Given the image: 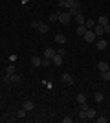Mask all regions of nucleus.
Returning <instances> with one entry per match:
<instances>
[{
    "instance_id": "20",
    "label": "nucleus",
    "mask_w": 110,
    "mask_h": 123,
    "mask_svg": "<svg viewBox=\"0 0 110 123\" xmlns=\"http://www.w3.org/2000/svg\"><path fill=\"white\" fill-rule=\"evenodd\" d=\"M101 79H103V81H110V70L101 72Z\"/></svg>"
},
{
    "instance_id": "25",
    "label": "nucleus",
    "mask_w": 110,
    "mask_h": 123,
    "mask_svg": "<svg viewBox=\"0 0 110 123\" xmlns=\"http://www.w3.org/2000/svg\"><path fill=\"white\" fill-rule=\"evenodd\" d=\"M103 98H105V96H103V94H101V92H97V94H95V96H94V99H95V101H97V103H101V101H103Z\"/></svg>"
},
{
    "instance_id": "32",
    "label": "nucleus",
    "mask_w": 110,
    "mask_h": 123,
    "mask_svg": "<svg viewBox=\"0 0 110 123\" xmlns=\"http://www.w3.org/2000/svg\"><path fill=\"white\" fill-rule=\"evenodd\" d=\"M105 28V33H110V24H106V26H103Z\"/></svg>"
},
{
    "instance_id": "7",
    "label": "nucleus",
    "mask_w": 110,
    "mask_h": 123,
    "mask_svg": "<svg viewBox=\"0 0 110 123\" xmlns=\"http://www.w3.org/2000/svg\"><path fill=\"white\" fill-rule=\"evenodd\" d=\"M55 44H66V35L57 33V35H55Z\"/></svg>"
},
{
    "instance_id": "3",
    "label": "nucleus",
    "mask_w": 110,
    "mask_h": 123,
    "mask_svg": "<svg viewBox=\"0 0 110 123\" xmlns=\"http://www.w3.org/2000/svg\"><path fill=\"white\" fill-rule=\"evenodd\" d=\"M106 46H108V42H106L105 39H101V37L95 39V48H97V50H105Z\"/></svg>"
},
{
    "instance_id": "14",
    "label": "nucleus",
    "mask_w": 110,
    "mask_h": 123,
    "mask_svg": "<svg viewBox=\"0 0 110 123\" xmlns=\"http://www.w3.org/2000/svg\"><path fill=\"white\" fill-rule=\"evenodd\" d=\"M97 68H99V72H105V70H108V62L106 61H99L97 62Z\"/></svg>"
},
{
    "instance_id": "9",
    "label": "nucleus",
    "mask_w": 110,
    "mask_h": 123,
    "mask_svg": "<svg viewBox=\"0 0 110 123\" xmlns=\"http://www.w3.org/2000/svg\"><path fill=\"white\" fill-rule=\"evenodd\" d=\"M75 22H77V26H83L84 22H86V20H84V15H83V11L75 15Z\"/></svg>"
},
{
    "instance_id": "31",
    "label": "nucleus",
    "mask_w": 110,
    "mask_h": 123,
    "mask_svg": "<svg viewBox=\"0 0 110 123\" xmlns=\"http://www.w3.org/2000/svg\"><path fill=\"white\" fill-rule=\"evenodd\" d=\"M63 123H72V118H70V116H66V118H63Z\"/></svg>"
},
{
    "instance_id": "17",
    "label": "nucleus",
    "mask_w": 110,
    "mask_h": 123,
    "mask_svg": "<svg viewBox=\"0 0 110 123\" xmlns=\"http://www.w3.org/2000/svg\"><path fill=\"white\" fill-rule=\"evenodd\" d=\"M75 101H77L79 105H81V103H86V96H84V94H77V96H75Z\"/></svg>"
},
{
    "instance_id": "1",
    "label": "nucleus",
    "mask_w": 110,
    "mask_h": 123,
    "mask_svg": "<svg viewBox=\"0 0 110 123\" xmlns=\"http://www.w3.org/2000/svg\"><path fill=\"white\" fill-rule=\"evenodd\" d=\"M83 37H84V41H86V42H95V39H97V35L94 33V30H86Z\"/></svg>"
},
{
    "instance_id": "13",
    "label": "nucleus",
    "mask_w": 110,
    "mask_h": 123,
    "mask_svg": "<svg viewBox=\"0 0 110 123\" xmlns=\"http://www.w3.org/2000/svg\"><path fill=\"white\" fill-rule=\"evenodd\" d=\"M95 116H97L95 108H88V110H86V119H95Z\"/></svg>"
},
{
    "instance_id": "16",
    "label": "nucleus",
    "mask_w": 110,
    "mask_h": 123,
    "mask_svg": "<svg viewBox=\"0 0 110 123\" xmlns=\"http://www.w3.org/2000/svg\"><path fill=\"white\" fill-rule=\"evenodd\" d=\"M97 24H101V26H106V24H110L108 17H106V15H101V17H99V22H97Z\"/></svg>"
},
{
    "instance_id": "21",
    "label": "nucleus",
    "mask_w": 110,
    "mask_h": 123,
    "mask_svg": "<svg viewBox=\"0 0 110 123\" xmlns=\"http://www.w3.org/2000/svg\"><path fill=\"white\" fill-rule=\"evenodd\" d=\"M15 70H17V68H15V64H13V62H11L9 66L6 68V74H7V75H11V74H15Z\"/></svg>"
},
{
    "instance_id": "30",
    "label": "nucleus",
    "mask_w": 110,
    "mask_h": 123,
    "mask_svg": "<svg viewBox=\"0 0 110 123\" xmlns=\"http://www.w3.org/2000/svg\"><path fill=\"white\" fill-rule=\"evenodd\" d=\"M88 103H81V110H88Z\"/></svg>"
},
{
    "instance_id": "29",
    "label": "nucleus",
    "mask_w": 110,
    "mask_h": 123,
    "mask_svg": "<svg viewBox=\"0 0 110 123\" xmlns=\"http://www.w3.org/2000/svg\"><path fill=\"white\" fill-rule=\"evenodd\" d=\"M57 53H59V55H66V50H64V48H59V50H57Z\"/></svg>"
},
{
    "instance_id": "22",
    "label": "nucleus",
    "mask_w": 110,
    "mask_h": 123,
    "mask_svg": "<svg viewBox=\"0 0 110 123\" xmlns=\"http://www.w3.org/2000/svg\"><path fill=\"white\" fill-rule=\"evenodd\" d=\"M15 118H17V119H24V118H26V110H24V108H20V110L17 112Z\"/></svg>"
},
{
    "instance_id": "33",
    "label": "nucleus",
    "mask_w": 110,
    "mask_h": 123,
    "mask_svg": "<svg viewBox=\"0 0 110 123\" xmlns=\"http://www.w3.org/2000/svg\"><path fill=\"white\" fill-rule=\"evenodd\" d=\"M108 70H110V64H108Z\"/></svg>"
},
{
    "instance_id": "28",
    "label": "nucleus",
    "mask_w": 110,
    "mask_h": 123,
    "mask_svg": "<svg viewBox=\"0 0 110 123\" xmlns=\"http://www.w3.org/2000/svg\"><path fill=\"white\" fill-rule=\"evenodd\" d=\"M79 118L84 121V119H86V110H81V112H79Z\"/></svg>"
},
{
    "instance_id": "2",
    "label": "nucleus",
    "mask_w": 110,
    "mask_h": 123,
    "mask_svg": "<svg viewBox=\"0 0 110 123\" xmlns=\"http://www.w3.org/2000/svg\"><path fill=\"white\" fill-rule=\"evenodd\" d=\"M70 20H72V17H70L68 11H66V13H63V11H61V13H59V22H61V24H68Z\"/></svg>"
},
{
    "instance_id": "24",
    "label": "nucleus",
    "mask_w": 110,
    "mask_h": 123,
    "mask_svg": "<svg viewBox=\"0 0 110 123\" xmlns=\"http://www.w3.org/2000/svg\"><path fill=\"white\" fill-rule=\"evenodd\" d=\"M59 13H61V11H55V13H52V15H50V20H52V22L59 20Z\"/></svg>"
},
{
    "instance_id": "5",
    "label": "nucleus",
    "mask_w": 110,
    "mask_h": 123,
    "mask_svg": "<svg viewBox=\"0 0 110 123\" xmlns=\"http://www.w3.org/2000/svg\"><path fill=\"white\" fill-rule=\"evenodd\" d=\"M92 30H94V33L97 35V39H99V37H103V33H105V28H103L101 24H95Z\"/></svg>"
},
{
    "instance_id": "23",
    "label": "nucleus",
    "mask_w": 110,
    "mask_h": 123,
    "mask_svg": "<svg viewBox=\"0 0 110 123\" xmlns=\"http://www.w3.org/2000/svg\"><path fill=\"white\" fill-rule=\"evenodd\" d=\"M84 26H86L88 30H92V28H94V26H95V20H92V18H88V20L84 22Z\"/></svg>"
},
{
    "instance_id": "4",
    "label": "nucleus",
    "mask_w": 110,
    "mask_h": 123,
    "mask_svg": "<svg viewBox=\"0 0 110 123\" xmlns=\"http://www.w3.org/2000/svg\"><path fill=\"white\" fill-rule=\"evenodd\" d=\"M4 81L7 83H20V75H17V74H11V75H6Z\"/></svg>"
},
{
    "instance_id": "27",
    "label": "nucleus",
    "mask_w": 110,
    "mask_h": 123,
    "mask_svg": "<svg viewBox=\"0 0 110 123\" xmlns=\"http://www.w3.org/2000/svg\"><path fill=\"white\" fill-rule=\"evenodd\" d=\"M52 64V59H42V66H50Z\"/></svg>"
},
{
    "instance_id": "26",
    "label": "nucleus",
    "mask_w": 110,
    "mask_h": 123,
    "mask_svg": "<svg viewBox=\"0 0 110 123\" xmlns=\"http://www.w3.org/2000/svg\"><path fill=\"white\" fill-rule=\"evenodd\" d=\"M95 119H97V123H106L108 121V118H105V116H99V118L95 116Z\"/></svg>"
},
{
    "instance_id": "11",
    "label": "nucleus",
    "mask_w": 110,
    "mask_h": 123,
    "mask_svg": "<svg viewBox=\"0 0 110 123\" xmlns=\"http://www.w3.org/2000/svg\"><path fill=\"white\" fill-rule=\"evenodd\" d=\"M22 108H24L26 112H29V110H33V108H35V103H33V101H26L24 105H22Z\"/></svg>"
},
{
    "instance_id": "15",
    "label": "nucleus",
    "mask_w": 110,
    "mask_h": 123,
    "mask_svg": "<svg viewBox=\"0 0 110 123\" xmlns=\"http://www.w3.org/2000/svg\"><path fill=\"white\" fill-rule=\"evenodd\" d=\"M39 31H41V33H48V31H50V26L44 24V22H39Z\"/></svg>"
},
{
    "instance_id": "6",
    "label": "nucleus",
    "mask_w": 110,
    "mask_h": 123,
    "mask_svg": "<svg viewBox=\"0 0 110 123\" xmlns=\"http://www.w3.org/2000/svg\"><path fill=\"white\" fill-rule=\"evenodd\" d=\"M55 53H57V51L53 50V48H46V50H44V59H53Z\"/></svg>"
},
{
    "instance_id": "10",
    "label": "nucleus",
    "mask_w": 110,
    "mask_h": 123,
    "mask_svg": "<svg viewBox=\"0 0 110 123\" xmlns=\"http://www.w3.org/2000/svg\"><path fill=\"white\" fill-rule=\"evenodd\" d=\"M52 62L55 64V66H61V64H63V55H59V53H55V57L52 59Z\"/></svg>"
},
{
    "instance_id": "18",
    "label": "nucleus",
    "mask_w": 110,
    "mask_h": 123,
    "mask_svg": "<svg viewBox=\"0 0 110 123\" xmlns=\"http://www.w3.org/2000/svg\"><path fill=\"white\" fill-rule=\"evenodd\" d=\"M88 30V28H86V26H77V30H75V33H77V35H84V31Z\"/></svg>"
},
{
    "instance_id": "19",
    "label": "nucleus",
    "mask_w": 110,
    "mask_h": 123,
    "mask_svg": "<svg viewBox=\"0 0 110 123\" xmlns=\"http://www.w3.org/2000/svg\"><path fill=\"white\" fill-rule=\"evenodd\" d=\"M68 13H70V17H75L77 13H81V7H70Z\"/></svg>"
},
{
    "instance_id": "8",
    "label": "nucleus",
    "mask_w": 110,
    "mask_h": 123,
    "mask_svg": "<svg viewBox=\"0 0 110 123\" xmlns=\"http://www.w3.org/2000/svg\"><path fill=\"white\" fill-rule=\"evenodd\" d=\"M61 79H63V83H66V85H73V77L70 75V74H63Z\"/></svg>"
},
{
    "instance_id": "12",
    "label": "nucleus",
    "mask_w": 110,
    "mask_h": 123,
    "mask_svg": "<svg viewBox=\"0 0 110 123\" xmlns=\"http://www.w3.org/2000/svg\"><path fill=\"white\" fill-rule=\"evenodd\" d=\"M31 64H33V66H42V59L39 55H33L31 57Z\"/></svg>"
}]
</instances>
